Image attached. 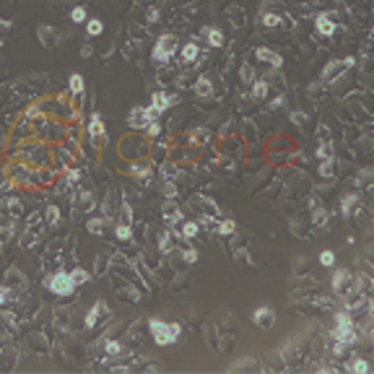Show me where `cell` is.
<instances>
[{"instance_id": "6da1fadb", "label": "cell", "mask_w": 374, "mask_h": 374, "mask_svg": "<svg viewBox=\"0 0 374 374\" xmlns=\"http://www.w3.org/2000/svg\"><path fill=\"white\" fill-rule=\"evenodd\" d=\"M149 330H151V335H153V341H156V346H172V343H177L179 341V335H182V325L179 322H164V320H153L149 322Z\"/></svg>"}, {"instance_id": "7a4b0ae2", "label": "cell", "mask_w": 374, "mask_h": 374, "mask_svg": "<svg viewBox=\"0 0 374 374\" xmlns=\"http://www.w3.org/2000/svg\"><path fill=\"white\" fill-rule=\"evenodd\" d=\"M177 50H179V42H177L174 34H161V37L156 39L153 50H151V58H153V63H158V65H166L169 60H172V55H174Z\"/></svg>"}, {"instance_id": "3957f363", "label": "cell", "mask_w": 374, "mask_h": 374, "mask_svg": "<svg viewBox=\"0 0 374 374\" xmlns=\"http://www.w3.org/2000/svg\"><path fill=\"white\" fill-rule=\"evenodd\" d=\"M44 286H47L55 297H71V294L75 291V281L71 278V270H58V273L47 276Z\"/></svg>"}, {"instance_id": "277c9868", "label": "cell", "mask_w": 374, "mask_h": 374, "mask_svg": "<svg viewBox=\"0 0 374 374\" xmlns=\"http://www.w3.org/2000/svg\"><path fill=\"white\" fill-rule=\"evenodd\" d=\"M330 286L338 297H348L351 291H356V276L351 273L348 268H335L333 270V278H330Z\"/></svg>"}, {"instance_id": "5b68a950", "label": "cell", "mask_w": 374, "mask_h": 374, "mask_svg": "<svg viewBox=\"0 0 374 374\" xmlns=\"http://www.w3.org/2000/svg\"><path fill=\"white\" fill-rule=\"evenodd\" d=\"M354 58H343V60H333V63H327L325 68H322V73H320V78H322V83H333V81H338L348 68H354Z\"/></svg>"}, {"instance_id": "8992f818", "label": "cell", "mask_w": 374, "mask_h": 374, "mask_svg": "<svg viewBox=\"0 0 374 374\" xmlns=\"http://www.w3.org/2000/svg\"><path fill=\"white\" fill-rule=\"evenodd\" d=\"M333 341H338V343H346V346H356V343L361 341L359 327H356L354 322L335 325V327H333Z\"/></svg>"}, {"instance_id": "52a82bcc", "label": "cell", "mask_w": 374, "mask_h": 374, "mask_svg": "<svg viewBox=\"0 0 374 374\" xmlns=\"http://www.w3.org/2000/svg\"><path fill=\"white\" fill-rule=\"evenodd\" d=\"M314 29L320 37H333V34L338 31V24H335V13H330V10H325V13H317L314 18Z\"/></svg>"}, {"instance_id": "ba28073f", "label": "cell", "mask_w": 374, "mask_h": 374, "mask_svg": "<svg viewBox=\"0 0 374 374\" xmlns=\"http://www.w3.org/2000/svg\"><path fill=\"white\" fill-rule=\"evenodd\" d=\"M177 101H179L177 94H166V91H153V94H151V107H156L161 115H164L166 109H172Z\"/></svg>"}, {"instance_id": "9c48e42d", "label": "cell", "mask_w": 374, "mask_h": 374, "mask_svg": "<svg viewBox=\"0 0 374 374\" xmlns=\"http://www.w3.org/2000/svg\"><path fill=\"white\" fill-rule=\"evenodd\" d=\"M88 135H91L94 141H107L104 117H101L99 112H91V117H88Z\"/></svg>"}, {"instance_id": "30bf717a", "label": "cell", "mask_w": 374, "mask_h": 374, "mask_svg": "<svg viewBox=\"0 0 374 374\" xmlns=\"http://www.w3.org/2000/svg\"><path fill=\"white\" fill-rule=\"evenodd\" d=\"M252 322H255L257 327H265V330H270V327L276 325V314H273V309H270V307H257V309L252 312Z\"/></svg>"}, {"instance_id": "8fae6325", "label": "cell", "mask_w": 374, "mask_h": 374, "mask_svg": "<svg viewBox=\"0 0 374 374\" xmlns=\"http://www.w3.org/2000/svg\"><path fill=\"white\" fill-rule=\"evenodd\" d=\"M37 37H39V42L44 44V47H55V44L60 42V34H58V29L55 26H50V24H42V26H37Z\"/></svg>"}, {"instance_id": "7c38bea8", "label": "cell", "mask_w": 374, "mask_h": 374, "mask_svg": "<svg viewBox=\"0 0 374 374\" xmlns=\"http://www.w3.org/2000/svg\"><path fill=\"white\" fill-rule=\"evenodd\" d=\"M149 115H146V107H133L128 112V125L133 130H146V125H149Z\"/></svg>"}, {"instance_id": "4fadbf2b", "label": "cell", "mask_w": 374, "mask_h": 374, "mask_svg": "<svg viewBox=\"0 0 374 374\" xmlns=\"http://www.w3.org/2000/svg\"><path fill=\"white\" fill-rule=\"evenodd\" d=\"M128 174H130V177H135V179H141V182H151L153 169H151V164H149V161H135V164H130V166H128Z\"/></svg>"}, {"instance_id": "5bb4252c", "label": "cell", "mask_w": 374, "mask_h": 374, "mask_svg": "<svg viewBox=\"0 0 374 374\" xmlns=\"http://www.w3.org/2000/svg\"><path fill=\"white\" fill-rule=\"evenodd\" d=\"M107 312H109V307H107V301H101V299H99V301L94 304V307H91V309H88V312H86V317H83V325L88 327V330H91V327H96V322H99V317H101V314H107Z\"/></svg>"}, {"instance_id": "9a60e30c", "label": "cell", "mask_w": 374, "mask_h": 374, "mask_svg": "<svg viewBox=\"0 0 374 374\" xmlns=\"http://www.w3.org/2000/svg\"><path fill=\"white\" fill-rule=\"evenodd\" d=\"M198 231H200V226H198V221H179V229L177 231H172L177 239H195L198 236Z\"/></svg>"}, {"instance_id": "2e32d148", "label": "cell", "mask_w": 374, "mask_h": 374, "mask_svg": "<svg viewBox=\"0 0 374 374\" xmlns=\"http://www.w3.org/2000/svg\"><path fill=\"white\" fill-rule=\"evenodd\" d=\"M255 58L263 60V63H268V65H273V71H278V68L283 65V58H281V55L273 52V50H268V47H257V50H255Z\"/></svg>"}, {"instance_id": "e0dca14e", "label": "cell", "mask_w": 374, "mask_h": 374, "mask_svg": "<svg viewBox=\"0 0 374 374\" xmlns=\"http://www.w3.org/2000/svg\"><path fill=\"white\" fill-rule=\"evenodd\" d=\"M356 211H359V195L356 192H346V195L341 198V216L351 219Z\"/></svg>"}, {"instance_id": "ac0fdd59", "label": "cell", "mask_w": 374, "mask_h": 374, "mask_svg": "<svg viewBox=\"0 0 374 374\" xmlns=\"http://www.w3.org/2000/svg\"><path fill=\"white\" fill-rule=\"evenodd\" d=\"M192 91H195V96L200 99H211L213 96V83L208 75H198V81L192 83Z\"/></svg>"}, {"instance_id": "d6986e66", "label": "cell", "mask_w": 374, "mask_h": 374, "mask_svg": "<svg viewBox=\"0 0 374 374\" xmlns=\"http://www.w3.org/2000/svg\"><path fill=\"white\" fill-rule=\"evenodd\" d=\"M161 216H164L166 226H177L179 221H182V211L177 208V203H174V200H169L166 206H164V211H161Z\"/></svg>"}, {"instance_id": "ffe728a7", "label": "cell", "mask_w": 374, "mask_h": 374, "mask_svg": "<svg viewBox=\"0 0 374 374\" xmlns=\"http://www.w3.org/2000/svg\"><path fill=\"white\" fill-rule=\"evenodd\" d=\"M203 37L208 39L211 47H224V31L219 26H206L203 29Z\"/></svg>"}, {"instance_id": "44dd1931", "label": "cell", "mask_w": 374, "mask_h": 374, "mask_svg": "<svg viewBox=\"0 0 374 374\" xmlns=\"http://www.w3.org/2000/svg\"><path fill=\"white\" fill-rule=\"evenodd\" d=\"M179 55H182V63H195L200 58V47L195 42H187V44L179 47Z\"/></svg>"}, {"instance_id": "7402d4cb", "label": "cell", "mask_w": 374, "mask_h": 374, "mask_svg": "<svg viewBox=\"0 0 374 374\" xmlns=\"http://www.w3.org/2000/svg\"><path fill=\"white\" fill-rule=\"evenodd\" d=\"M187 141H190V146H203V143H208V128H192L190 133H187Z\"/></svg>"}, {"instance_id": "603a6c76", "label": "cell", "mask_w": 374, "mask_h": 374, "mask_svg": "<svg viewBox=\"0 0 374 374\" xmlns=\"http://www.w3.org/2000/svg\"><path fill=\"white\" fill-rule=\"evenodd\" d=\"M172 249H174V234L166 229V231H161V234H158V252L169 255Z\"/></svg>"}, {"instance_id": "cb8c5ba5", "label": "cell", "mask_w": 374, "mask_h": 374, "mask_svg": "<svg viewBox=\"0 0 374 374\" xmlns=\"http://www.w3.org/2000/svg\"><path fill=\"white\" fill-rule=\"evenodd\" d=\"M68 88H71V94L81 96L86 91V83H83V75L81 73H71V78H68Z\"/></svg>"}, {"instance_id": "d4e9b609", "label": "cell", "mask_w": 374, "mask_h": 374, "mask_svg": "<svg viewBox=\"0 0 374 374\" xmlns=\"http://www.w3.org/2000/svg\"><path fill=\"white\" fill-rule=\"evenodd\" d=\"M325 179H330V177H335V172H338V161H335V156L333 158H322L320 161V169H317Z\"/></svg>"}, {"instance_id": "484cf974", "label": "cell", "mask_w": 374, "mask_h": 374, "mask_svg": "<svg viewBox=\"0 0 374 374\" xmlns=\"http://www.w3.org/2000/svg\"><path fill=\"white\" fill-rule=\"evenodd\" d=\"M346 369L348 372H354V374H369V361L367 359H351L348 364H346Z\"/></svg>"}, {"instance_id": "4316f807", "label": "cell", "mask_w": 374, "mask_h": 374, "mask_svg": "<svg viewBox=\"0 0 374 374\" xmlns=\"http://www.w3.org/2000/svg\"><path fill=\"white\" fill-rule=\"evenodd\" d=\"M249 94H252L255 99H265V96H268V81H265V78H255L252 88H249Z\"/></svg>"}, {"instance_id": "83f0119b", "label": "cell", "mask_w": 374, "mask_h": 374, "mask_svg": "<svg viewBox=\"0 0 374 374\" xmlns=\"http://www.w3.org/2000/svg\"><path fill=\"white\" fill-rule=\"evenodd\" d=\"M314 156H317V158H320V161H322V158H333V156H335V149H333V141H322L320 146H317V151H314Z\"/></svg>"}, {"instance_id": "f1b7e54d", "label": "cell", "mask_w": 374, "mask_h": 374, "mask_svg": "<svg viewBox=\"0 0 374 374\" xmlns=\"http://www.w3.org/2000/svg\"><path fill=\"white\" fill-rule=\"evenodd\" d=\"M216 231H219L221 236H231V234L236 231V221H234V219H224V221H219V224H216Z\"/></svg>"}, {"instance_id": "f546056e", "label": "cell", "mask_w": 374, "mask_h": 374, "mask_svg": "<svg viewBox=\"0 0 374 374\" xmlns=\"http://www.w3.org/2000/svg\"><path fill=\"white\" fill-rule=\"evenodd\" d=\"M312 224L314 226H325L327 224V211L320 206V203H314V208H312Z\"/></svg>"}, {"instance_id": "4dcf8cb0", "label": "cell", "mask_w": 374, "mask_h": 374, "mask_svg": "<svg viewBox=\"0 0 374 374\" xmlns=\"http://www.w3.org/2000/svg\"><path fill=\"white\" fill-rule=\"evenodd\" d=\"M239 78H242V83H247V86H252V81L257 78V73H255V68L249 65V63H244L242 68H239Z\"/></svg>"}, {"instance_id": "1f68e13d", "label": "cell", "mask_w": 374, "mask_h": 374, "mask_svg": "<svg viewBox=\"0 0 374 374\" xmlns=\"http://www.w3.org/2000/svg\"><path fill=\"white\" fill-rule=\"evenodd\" d=\"M115 234H117V239H122V242H130V239H133V229H130V224H122V221H117V224H115Z\"/></svg>"}, {"instance_id": "d6a6232c", "label": "cell", "mask_w": 374, "mask_h": 374, "mask_svg": "<svg viewBox=\"0 0 374 374\" xmlns=\"http://www.w3.org/2000/svg\"><path fill=\"white\" fill-rule=\"evenodd\" d=\"M86 31H88V37H99V34L104 31V21L101 18H88L86 21Z\"/></svg>"}, {"instance_id": "836d02e7", "label": "cell", "mask_w": 374, "mask_h": 374, "mask_svg": "<svg viewBox=\"0 0 374 374\" xmlns=\"http://www.w3.org/2000/svg\"><path fill=\"white\" fill-rule=\"evenodd\" d=\"M104 224H107V213L101 219H91V221L86 224V229H88V234H96L99 236L101 231H104Z\"/></svg>"}, {"instance_id": "e575fe53", "label": "cell", "mask_w": 374, "mask_h": 374, "mask_svg": "<svg viewBox=\"0 0 374 374\" xmlns=\"http://www.w3.org/2000/svg\"><path fill=\"white\" fill-rule=\"evenodd\" d=\"M71 21H73V24H86V21H88V10L83 5H75L71 10Z\"/></svg>"}, {"instance_id": "d590c367", "label": "cell", "mask_w": 374, "mask_h": 374, "mask_svg": "<svg viewBox=\"0 0 374 374\" xmlns=\"http://www.w3.org/2000/svg\"><path fill=\"white\" fill-rule=\"evenodd\" d=\"M104 354L112 356V359L120 356V354H122V343H120V341H104Z\"/></svg>"}, {"instance_id": "8d00e7d4", "label": "cell", "mask_w": 374, "mask_h": 374, "mask_svg": "<svg viewBox=\"0 0 374 374\" xmlns=\"http://www.w3.org/2000/svg\"><path fill=\"white\" fill-rule=\"evenodd\" d=\"M179 255H182V260H185L187 265L198 263V257H200V255H198V249H195V247H190V244H187V247H185V249H182V252H179Z\"/></svg>"}, {"instance_id": "74e56055", "label": "cell", "mask_w": 374, "mask_h": 374, "mask_svg": "<svg viewBox=\"0 0 374 374\" xmlns=\"http://www.w3.org/2000/svg\"><path fill=\"white\" fill-rule=\"evenodd\" d=\"M71 278L75 281V286H78V283H86L91 276H88V270H83V268H73L71 270Z\"/></svg>"}, {"instance_id": "f35d334b", "label": "cell", "mask_w": 374, "mask_h": 374, "mask_svg": "<svg viewBox=\"0 0 374 374\" xmlns=\"http://www.w3.org/2000/svg\"><path fill=\"white\" fill-rule=\"evenodd\" d=\"M47 224L50 226H58L60 224V208L58 206H47Z\"/></svg>"}, {"instance_id": "ab89813d", "label": "cell", "mask_w": 374, "mask_h": 374, "mask_svg": "<svg viewBox=\"0 0 374 374\" xmlns=\"http://www.w3.org/2000/svg\"><path fill=\"white\" fill-rule=\"evenodd\" d=\"M161 192H164V195H166L169 200H174V198H177V185H174V179H164Z\"/></svg>"}, {"instance_id": "60d3db41", "label": "cell", "mask_w": 374, "mask_h": 374, "mask_svg": "<svg viewBox=\"0 0 374 374\" xmlns=\"http://www.w3.org/2000/svg\"><path fill=\"white\" fill-rule=\"evenodd\" d=\"M120 221L133 226V208L128 206V203H122V206H120Z\"/></svg>"}, {"instance_id": "b9f144b4", "label": "cell", "mask_w": 374, "mask_h": 374, "mask_svg": "<svg viewBox=\"0 0 374 374\" xmlns=\"http://www.w3.org/2000/svg\"><path fill=\"white\" fill-rule=\"evenodd\" d=\"M158 172H161L164 179H174L177 177V166L174 164H161V166H158Z\"/></svg>"}, {"instance_id": "7bdbcfd3", "label": "cell", "mask_w": 374, "mask_h": 374, "mask_svg": "<svg viewBox=\"0 0 374 374\" xmlns=\"http://www.w3.org/2000/svg\"><path fill=\"white\" fill-rule=\"evenodd\" d=\"M263 26H270V29L281 26V16H276V13H263Z\"/></svg>"}, {"instance_id": "ee69618b", "label": "cell", "mask_w": 374, "mask_h": 374, "mask_svg": "<svg viewBox=\"0 0 374 374\" xmlns=\"http://www.w3.org/2000/svg\"><path fill=\"white\" fill-rule=\"evenodd\" d=\"M13 226H10V224H3V226H0V244H5L8 239H10V236H13Z\"/></svg>"}, {"instance_id": "f6af8a7d", "label": "cell", "mask_w": 374, "mask_h": 374, "mask_svg": "<svg viewBox=\"0 0 374 374\" xmlns=\"http://www.w3.org/2000/svg\"><path fill=\"white\" fill-rule=\"evenodd\" d=\"M158 133H161V122H158V120H153V122L146 125V135H149V138H156Z\"/></svg>"}, {"instance_id": "bcb514c9", "label": "cell", "mask_w": 374, "mask_h": 374, "mask_svg": "<svg viewBox=\"0 0 374 374\" xmlns=\"http://www.w3.org/2000/svg\"><path fill=\"white\" fill-rule=\"evenodd\" d=\"M320 263H322L325 268H333V265H335V255L330 252V249H325V252H320Z\"/></svg>"}, {"instance_id": "7dc6e473", "label": "cell", "mask_w": 374, "mask_h": 374, "mask_svg": "<svg viewBox=\"0 0 374 374\" xmlns=\"http://www.w3.org/2000/svg\"><path fill=\"white\" fill-rule=\"evenodd\" d=\"M343 322H354V317H351V312H348V309H343V312H338V314H335V325H343Z\"/></svg>"}, {"instance_id": "c3c4849f", "label": "cell", "mask_w": 374, "mask_h": 374, "mask_svg": "<svg viewBox=\"0 0 374 374\" xmlns=\"http://www.w3.org/2000/svg\"><path fill=\"white\" fill-rule=\"evenodd\" d=\"M158 16H161V10H158L156 5H151L149 10H146V18H149L151 24H156V21H158Z\"/></svg>"}, {"instance_id": "681fc988", "label": "cell", "mask_w": 374, "mask_h": 374, "mask_svg": "<svg viewBox=\"0 0 374 374\" xmlns=\"http://www.w3.org/2000/svg\"><path fill=\"white\" fill-rule=\"evenodd\" d=\"M78 177H81V172H78V169H68V172H65V185H73Z\"/></svg>"}, {"instance_id": "f907efd6", "label": "cell", "mask_w": 374, "mask_h": 374, "mask_svg": "<svg viewBox=\"0 0 374 374\" xmlns=\"http://www.w3.org/2000/svg\"><path fill=\"white\" fill-rule=\"evenodd\" d=\"M8 299H10V286H8V283H3V286H0V307H3Z\"/></svg>"}, {"instance_id": "816d5d0a", "label": "cell", "mask_w": 374, "mask_h": 374, "mask_svg": "<svg viewBox=\"0 0 374 374\" xmlns=\"http://www.w3.org/2000/svg\"><path fill=\"white\" fill-rule=\"evenodd\" d=\"M346 348H348L346 343H338V341H335V346H333V356H346Z\"/></svg>"}, {"instance_id": "f5cc1de1", "label": "cell", "mask_w": 374, "mask_h": 374, "mask_svg": "<svg viewBox=\"0 0 374 374\" xmlns=\"http://www.w3.org/2000/svg\"><path fill=\"white\" fill-rule=\"evenodd\" d=\"M291 120L297 122V125H304V122H307V115H304V112H291Z\"/></svg>"}, {"instance_id": "db71d44e", "label": "cell", "mask_w": 374, "mask_h": 374, "mask_svg": "<svg viewBox=\"0 0 374 374\" xmlns=\"http://www.w3.org/2000/svg\"><path fill=\"white\" fill-rule=\"evenodd\" d=\"M3 208H10V213H18V200L10 198L8 203H3Z\"/></svg>"}, {"instance_id": "11a10c76", "label": "cell", "mask_w": 374, "mask_h": 374, "mask_svg": "<svg viewBox=\"0 0 374 374\" xmlns=\"http://www.w3.org/2000/svg\"><path fill=\"white\" fill-rule=\"evenodd\" d=\"M91 44H83V47H81V58H91Z\"/></svg>"}, {"instance_id": "9f6ffc18", "label": "cell", "mask_w": 374, "mask_h": 374, "mask_svg": "<svg viewBox=\"0 0 374 374\" xmlns=\"http://www.w3.org/2000/svg\"><path fill=\"white\" fill-rule=\"evenodd\" d=\"M10 26H13V24H10V21H5V18H0V31H10Z\"/></svg>"}, {"instance_id": "6f0895ef", "label": "cell", "mask_w": 374, "mask_h": 374, "mask_svg": "<svg viewBox=\"0 0 374 374\" xmlns=\"http://www.w3.org/2000/svg\"><path fill=\"white\" fill-rule=\"evenodd\" d=\"M281 104H283V96H276L273 101H270V109H278Z\"/></svg>"}, {"instance_id": "680465c9", "label": "cell", "mask_w": 374, "mask_h": 374, "mask_svg": "<svg viewBox=\"0 0 374 374\" xmlns=\"http://www.w3.org/2000/svg\"><path fill=\"white\" fill-rule=\"evenodd\" d=\"M10 190H13V187H10V182H3V185H0V192H10Z\"/></svg>"}]
</instances>
